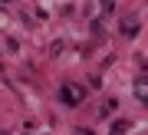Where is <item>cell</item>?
<instances>
[{
    "instance_id": "obj_2",
    "label": "cell",
    "mask_w": 148,
    "mask_h": 135,
    "mask_svg": "<svg viewBox=\"0 0 148 135\" xmlns=\"http://www.w3.org/2000/svg\"><path fill=\"white\" fill-rule=\"evenodd\" d=\"M122 33H125V37H135L138 33V17H125V20H122Z\"/></svg>"
},
{
    "instance_id": "obj_4",
    "label": "cell",
    "mask_w": 148,
    "mask_h": 135,
    "mask_svg": "<svg viewBox=\"0 0 148 135\" xmlns=\"http://www.w3.org/2000/svg\"><path fill=\"white\" fill-rule=\"evenodd\" d=\"M125 132H128V122H125V119H115V125H112L109 135H125Z\"/></svg>"
},
{
    "instance_id": "obj_5",
    "label": "cell",
    "mask_w": 148,
    "mask_h": 135,
    "mask_svg": "<svg viewBox=\"0 0 148 135\" xmlns=\"http://www.w3.org/2000/svg\"><path fill=\"white\" fill-rule=\"evenodd\" d=\"M102 7H106V10H112V0H102Z\"/></svg>"
},
{
    "instance_id": "obj_3",
    "label": "cell",
    "mask_w": 148,
    "mask_h": 135,
    "mask_svg": "<svg viewBox=\"0 0 148 135\" xmlns=\"http://www.w3.org/2000/svg\"><path fill=\"white\" fill-rule=\"evenodd\" d=\"M135 96L142 99V102L148 99V86H145V76H138V79H135Z\"/></svg>"
},
{
    "instance_id": "obj_1",
    "label": "cell",
    "mask_w": 148,
    "mask_h": 135,
    "mask_svg": "<svg viewBox=\"0 0 148 135\" xmlns=\"http://www.w3.org/2000/svg\"><path fill=\"white\" fill-rule=\"evenodd\" d=\"M82 99H86V89L79 83H63L59 86V102L63 105H79Z\"/></svg>"
}]
</instances>
